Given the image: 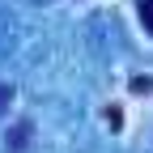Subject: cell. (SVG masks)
Returning <instances> with one entry per match:
<instances>
[{"instance_id": "obj_4", "label": "cell", "mask_w": 153, "mask_h": 153, "mask_svg": "<svg viewBox=\"0 0 153 153\" xmlns=\"http://www.w3.org/2000/svg\"><path fill=\"white\" fill-rule=\"evenodd\" d=\"M149 89H153L149 76H132V94H149Z\"/></svg>"}, {"instance_id": "obj_5", "label": "cell", "mask_w": 153, "mask_h": 153, "mask_svg": "<svg viewBox=\"0 0 153 153\" xmlns=\"http://www.w3.org/2000/svg\"><path fill=\"white\" fill-rule=\"evenodd\" d=\"M9 102H13V85H0V115L9 111Z\"/></svg>"}, {"instance_id": "obj_1", "label": "cell", "mask_w": 153, "mask_h": 153, "mask_svg": "<svg viewBox=\"0 0 153 153\" xmlns=\"http://www.w3.org/2000/svg\"><path fill=\"white\" fill-rule=\"evenodd\" d=\"M4 140H9V149H26V140H30V123H17Z\"/></svg>"}, {"instance_id": "obj_2", "label": "cell", "mask_w": 153, "mask_h": 153, "mask_svg": "<svg viewBox=\"0 0 153 153\" xmlns=\"http://www.w3.org/2000/svg\"><path fill=\"white\" fill-rule=\"evenodd\" d=\"M136 17H140V26L153 34V0H136Z\"/></svg>"}, {"instance_id": "obj_3", "label": "cell", "mask_w": 153, "mask_h": 153, "mask_svg": "<svg viewBox=\"0 0 153 153\" xmlns=\"http://www.w3.org/2000/svg\"><path fill=\"white\" fill-rule=\"evenodd\" d=\"M106 123H111V128H123V111H119V106H106Z\"/></svg>"}]
</instances>
